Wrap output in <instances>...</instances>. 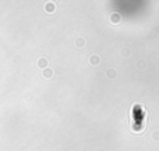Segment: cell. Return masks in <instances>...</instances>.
Instances as JSON below:
<instances>
[{"mask_svg":"<svg viewBox=\"0 0 159 151\" xmlns=\"http://www.w3.org/2000/svg\"><path fill=\"white\" fill-rule=\"evenodd\" d=\"M45 10H48V11H54V4H52V3H48Z\"/></svg>","mask_w":159,"mask_h":151,"instance_id":"obj_6","label":"cell"},{"mask_svg":"<svg viewBox=\"0 0 159 151\" xmlns=\"http://www.w3.org/2000/svg\"><path fill=\"white\" fill-rule=\"evenodd\" d=\"M85 44H86V42H85V38H82V37H80V38H76V47H85Z\"/></svg>","mask_w":159,"mask_h":151,"instance_id":"obj_5","label":"cell"},{"mask_svg":"<svg viewBox=\"0 0 159 151\" xmlns=\"http://www.w3.org/2000/svg\"><path fill=\"white\" fill-rule=\"evenodd\" d=\"M121 55H123V57H129V50H123L121 51Z\"/></svg>","mask_w":159,"mask_h":151,"instance_id":"obj_7","label":"cell"},{"mask_svg":"<svg viewBox=\"0 0 159 151\" xmlns=\"http://www.w3.org/2000/svg\"><path fill=\"white\" fill-rule=\"evenodd\" d=\"M37 65L40 68H45L48 65V59H45V58H40V59L37 61Z\"/></svg>","mask_w":159,"mask_h":151,"instance_id":"obj_2","label":"cell"},{"mask_svg":"<svg viewBox=\"0 0 159 151\" xmlns=\"http://www.w3.org/2000/svg\"><path fill=\"white\" fill-rule=\"evenodd\" d=\"M107 73H109V78H114V76H115V71H114V72H113V71H109Z\"/></svg>","mask_w":159,"mask_h":151,"instance_id":"obj_8","label":"cell"},{"mask_svg":"<svg viewBox=\"0 0 159 151\" xmlns=\"http://www.w3.org/2000/svg\"><path fill=\"white\" fill-rule=\"evenodd\" d=\"M42 73H44V78H48V79H49V78H52V75H54V71H52V69H45Z\"/></svg>","mask_w":159,"mask_h":151,"instance_id":"obj_4","label":"cell"},{"mask_svg":"<svg viewBox=\"0 0 159 151\" xmlns=\"http://www.w3.org/2000/svg\"><path fill=\"white\" fill-rule=\"evenodd\" d=\"M89 62H90V65H99L100 64V57L99 55H93V57H90L89 58Z\"/></svg>","mask_w":159,"mask_h":151,"instance_id":"obj_1","label":"cell"},{"mask_svg":"<svg viewBox=\"0 0 159 151\" xmlns=\"http://www.w3.org/2000/svg\"><path fill=\"white\" fill-rule=\"evenodd\" d=\"M110 21H111V23H115V24L120 23V14H117V13L111 14V16H110Z\"/></svg>","mask_w":159,"mask_h":151,"instance_id":"obj_3","label":"cell"}]
</instances>
